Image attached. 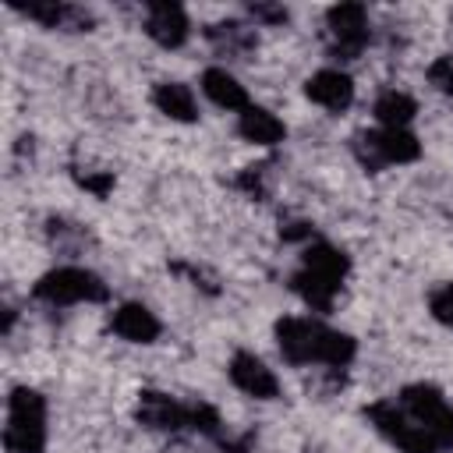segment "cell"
Returning a JSON list of instances; mask_svg holds the SVG:
<instances>
[{"instance_id": "obj_1", "label": "cell", "mask_w": 453, "mask_h": 453, "mask_svg": "<svg viewBox=\"0 0 453 453\" xmlns=\"http://www.w3.org/2000/svg\"><path fill=\"white\" fill-rule=\"evenodd\" d=\"M7 453H42L46 449V396L32 386H14L7 396L4 425Z\"/></svg>"}, {"instance_id": "obj_2", "label": "cell", "mask_w": 453, "mask_h": 453, "mask_svg": "<svg viewBox=\"0 0 453 453\" xmlns=\"http://www.w3.org/2000/svg\"><path fill=\"white\" fill-rule=\"evenodd\" d=\"M32 294L46 304H99L110 297V287L85 265H60L35 280Z\"/></svg>"}, {"instance_id": "obj_3", "label": "cell", "mask_w": 453, "mask_h": 453, "mask_svg": "<svg viewBox=\"0 0 453 453\" xmlns=\"http://www.w3.org/2000/svg\"><path fill=\"white\" fill-rule=\"evenodd\" d=\"M365 418H368V425H372L382 439H389L400 453H439V442H435L396 400H375V403H368V407H365Z\"/></svg>"}, {"instance_id": "obj_4", "label": "cell", "mask_w": 453, "mask_h": 453, "mask_svg": "<svg viewBox=\"0 0 453 453\" xmlns=\"http://www.w3.org/2000/svg\"><path fill=\"white\" fill-rule=\"evenodd\" d=\"M357 163L365 170H382L389 163H414L421 156V142L407 127H382V131H357L350 142Z\"/></svg>"}, {"instance_id": "obj_5", "label": "cell", "mask_w": 453, "mask_h": 453, "mask_svg": "<svg viewBox=\"0 0 453 453\" xmlns=\"http://www.w3.org/2000/svg\"><path fill=\"white\" fill-rule=\"evenodd\" d=\"M400 407L439 442V449H453V407L428 382H411L400 389Z\"/></svg>"}, {"instance_id": "obj_6", "label": "cell", "mask_w": 453, "mask_h": 453, "mask_svg": "<svg viewBox=\"0 0 453 453\" xmlns=\"http://www.w3.org/2000/svg\"><path fill=\"white\" fill-rule=\"evenodd\" d=\"M326 28L333 60H354L368 46V11L361 4H333L326 11Z\"/></svg>"}, {"instance_id": "obj_7", "label": "cell", "mask_w": 453, "mask_h": 453, "mask_svg": "<svg viewBox=\"0 0 453 453\" xmlns=\"http://www.w3.org/2000/svg\"><path fill=\"white\" fill-rule=\"evenodd\" d=\"M322 336H326V326L315 319L287 315L276 322V343L290 365H311V361L322 365Z\"/></svg>"}, {"instance_id": "obj_8", "label": "cell", "mask_w": 453, "mask_h": 453, "mask_svg": "<svg viewBox=\"0 0 453 453\" xmlns=\"http://www.w3.org/2000/svg\"><path fill=\"white\" fill-rule=\"evenodd\" d=\"M145 35L163 50H180L191 35V21L180 4L170 0H149L145 4Z\"/></svg>"}, {"instance_id": "obj_9", "label": "cell", "mask_w": 453, "mask_h": 453, "mask_svg": "<svg viewBox=\"0 0 453 453\" xmlns=\"http://www.w3.org/2000/svg\"><path fill=\"white\" fill-rule=\"evenodd\" d=\"M134 421L149 432H180L188 428V403L159 389H142L134 400Z\"/></svg>"}, {"instance_id": "obj_10", "label": "cell", "mask_w": 453, "mask_h": 453, "mask_svg": "<svg viewBox=\"0 0 453 453\" xmlns=\"http://www.w3.org/2000/svg\"><path fill=\"white\" fill-rule=\"evenodd\" d=\"M11 11L39 21L42 28H71V32H88L96 25L92 11L78 7V4H57V0H28V4H18L11 0Z\"/></svg>"}, {"instance_id": "obj_11", "label": "cell", "mask_w": 453, "mask_h": 453, "mask_svg": "<svg viewBox=\"0 0 453 453\" xmlns=\"http://www.w3.org/2000/svg\"><path fill=\"white\" fill-rule=\"evenodd\" d=\"M226 375H230V382L241 393H248L255 400H276L280 396V379L273 375V368H265V361L255 357V354H248V350H237L230 357Z\"/></svg>"}, {"instance_id": "obj_12", "label": "cell", "mask_w": 453, "mask_h": 453, "mask_svg": "<svg viewBox=\"0 0 453 453\" xmlns=\"http://www.w3.org/2000/svg\"><path fill=\"white\" fill-rule=\"evenodd\" d=\"M304 96L329 113H343L354 103V81L340 67H322L304 81Z\"/></svg>"}, {"instance_id": "obj_13", "label": "cell", "mask_w": 453, "mask_h": 453, "mask_svg": "<svg viewBox=\"0 0 453 453\" xmlns=\"http://www.w3.org/2000/svg\"><path fill=\"white\" fill-rule=\"evenodd\" d=\"M110 329H113L120 340H127V343H156L163 326H159V319H156L145 304L127 301V304H120V308L113 311Z\"/></svg>"}, {"instance_id": "obj_14", "label": "cell", "mask_w": 453, "mask_h": 453, "mask_svg": "<svg viewBox=\"0 0 453 453\" xmlns=\"http://www.w3.org/2000/svg\"><path fill=\"white\" fill-rule=\"evenodd\" d=\"M205 39H209V46H212L216 53H223V57H248V53L258 46L255 28L244 25V21H216V25L205 28Z\"/></svg>"}, {"instance_id": "obj_15", "label": "cell", "mask_w": 453, "mask_h": 453, "mask_svg": "<svg viewBox=\"0 0 453 453\" xmlns=\"http://www.w3.org/2000/svg\"><path fill=\"white\" fill-rule=\"evenodd\" d=\"M202 92L219 106V110H248V92L244 85L226 71V67H205L202 71Z\"/></svg>"}, {"instance_id": "obj_16", "label": "cell", "mask_w": 453, "mask_h": 453, "mask_svg": "<svg viewBox=\"0 0 453 453\" xmlns=\"http://www.w3.org/2000/svg\"><path fill=\"white\" fill-rule=\"evenodd\" d=\"M152 103L163 117L177 120V124H195L198 120V106H195V96L184 81H159L152 88Z\"/></svg>"}, {"instance_id": "obj_17", "label": "cell", "mask_w": 453, "mask_h": 453, "mask_svg": "<svg viewBox=\"0 0 453 453\" xmlns=\"http://www.w3.org/2000/svg\"><path fill=\"white\" fill-rule=\"evenodd\" d=\"M237 131H241V138L251 142V145H276V142H283V134H287L283 120H280L276 113H269L265 106H248V110H241Z\"/></svg>"}, {"instance_id": "obj_18", "label": "cell", "mask_w": 453, "mask_h": 453, "mask_svg": "<svg viewBox=\"0 0 453 453\" xmlns=\"http://www.w3.org/2000/svg\"><path fill=\"white\" fill-rule=\"evenodd\" d=\"M301 269H311V273H319L333 283H343V276L350 273V258L340 248L326 244V241H311L301 255Z\"/></svg>"}, {"instance_id": "obj_19", "label": "cell", "mask_w": 453, "mask_h": 453, "mask_svg": "<svg viewBox=\"0 0 453 453\" xmlns=\"http://www.w3.org/2000/svg\"><path fill=\"white\" fill-rule=\"evenodd\" d=\"M290 287L297 290V297H301L311 311H329V308H333V297H336V290H340V283H333V280H326V276H319V273H311V269H297L294 280H290Z\"/></svg>"}, {"instance_id": "obj_20", "label": "cell", "mask_w": 453, "mask_h": 453, "mask_svg": "<svg viewBox=\"0 0 453 453\" xmlns=\"http://www.w3.org/2000/svg\"><path fill=\"white\" fill-rule=\"evenodd\" d=\"M375 120L382 127H407L418 113V103L407 96V92H396V88H386L379 99H375Z\"/></svg>"}, {"instance_id": "obj_21", "label": "cell", "mask_w": 453, "mask_h": 453, "mask_svg": "<svg viewBox=\"0 0 453 453\" xmlns=\"http://www.w3.org/2000/svg\"><path fill=\"white\" fill-rule=\"evenodd\" d=\"M188 428H195L202 435H219V414H216V407H209L202 400L188 403Z\"/></svg>"}, {"instance_id": "obj_22", "label": "cell", "mask_w": 453, "mask_h": 453, "mask_svg": "<svg viewBox=\"0 0 453 453\" xmlns=\"http://www.w3.org/2000/svg\"><path fill=\"white\" fill-rule=\"evenodd\" d=\"M428 85L442 96H453V53H442L428 64Z\"/></svg>"}, {"instance_id": "obj_23", "label": "cell", "mask_w": 453, "mask_h": 453, "mask_svg": "<svg viewBox=\"0 0 453 453\" xmlns=\"http://www.w3.org/2000/svg\"><path fill=\"white\" fill-rule=\"evenodd\" d=\"M428 311L435 315V322H442L446 329H453V283H442V287L432 290Z\"/></svg>"}, {"instance_id": "obj_24", "label": "cell", "mask_w": 453, "mask_h": 453, "mask_svg": "<svg viewBox=\"0 0 453 453\" xmlns=\"http://www.w3.org/2000/svg\"><path fill=\"white\" fill-rule=\"evenodd\" d=\"M237 188L241 191H248L251 198H265L269 195V180H265V166H244L241 173H237Z\"/></svg>"}, {"instance_id": "obj_25", "label": "cell", "mask_w": 453, "mask_h": 453, "mask_svg": "<svg viewBox=\"0 0 453 453\" xmlns=\"http://www.w3.org/2000/svg\"><path fill=\"white\" fill-rule=\"evenodd\" d=\"M74 180H78L85 191H92L96 198H106V195L113 191V173H110V170H88V173L74 170Z\"/></svg>"}, {"instance_id": "obj_26", "label": "cell", "mask_w": 453, "mask_h": 453, "mask_svg": "<svg viewBox=\"0 0 453 453\" xmlns=\"http://www.w3.org/2000/svg\"><path fill=\"white\" fill-rule=\"evenodd\" d=\"M248 14L258 21V25H283L290 14H287V7H280V4H248Z\"/></svg>"}, {"instance_id": "obj_27", "label": "cell", "mask_w": 453, "mask_h": 453, "mask_svg": "<svg viewBox=\"0 0 453 453\" xmlns=\"http://www.w3.org/2000/svg\"><path fill=\"white\" fill-rule=\"evenodd\" d=\"M311 223H287V226H280V237L283 241H311Z\"/></svg>"}]
</instances>
